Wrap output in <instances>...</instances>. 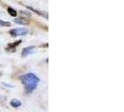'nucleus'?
Listing matches in <instances>:
<instances>
[{
    "label": "nucleus",
    "mask_w": 124,
    "mask_h": 112,
    "mask_svg": "<svg viewBox=\"0 0 124 112\" xmlns=\"http://www.w3.org/2000/svg\"><path fill=\"white\" fill-rule=\"evenodd\" d=\"M21 80L23 84L24 85V91L26 93H32L34 90H36L37 87V83L39 82V78L35 74L28 73L21 76Z\"/></svg>",
    "instance_id": "obj_1"
},
{
    "label": "nucleus",
    "mask_w": 124,
    "mask_h": 112,
    "mask_svg": "<svg viewBox=\"0 0 124 112\" xmlns=\"http://www.w3.org/2000/svg\"><path fill=\"white\" fill-rule=\"evenodd\" d=\"M28 33V30L25 28H19V29H13L9 31V34L12 37H18V36H24Z\"/></svg>",
    "instance_id": "obj_2"
},
{
    "label": "nucleus",
    "mask_w": 124,
    "mask_h": 112,
    "mask_svg": "<svg viewBox=\"0 0 124 112\" xmlns=\"http://www.w3.org/2000/svg\"><path fill=\"white\" fill-rule=\"evenodd\" d=\"M14 23H16V24H21V25H27L29 24V20H27L26 18L20 17V18L15 19V20H14Z\"/></svg>",
    "instance_id": "obj_3"
},
{
    "label": "nucleus",
    "mask_w": 124,
    "mask_h": 112,
    "mask_svg": "<svg viewBox=\"0 0 124 112\" xmlns=\"http://www.w3.org/2000/svg\"><path fill=\"white\" fill-rule=\"evenodd\" d=\"M34 50H35V47H27V48H24L23 50L22 55L23 56V57H25V56L31 54L32 52H34Z\"/></svg>",
    "instance_id": "obj_4"
},
{
    "label": "nucleus",
    "mask_w": 124,
    "mask_h": 112,
    "mask_svg": "<svg viewBox=\"0 0 124 112\" xmlns=\"http://www.w3.org/2000/svg\"><path fill=\"white\" fill-rule=\"evenodd\" d=\"M10 106L16 108V107H19V106H22V102L18 99H12L11 102H10Z\"/></svg>",
    "instance_id": "obj_5"
},
{
    "label": "nucleus",
    "mask_w": 124,
    "mask_h": 112,
    "mask_svg": "<svg viewBox=\"0 0 124 112\" xmlns=\"http://www.w3.org/2000/svg\"><path fill=\"white\" fill-rule=\"evenodd\" d=\"M27 8H28V9H30V10H33V11H35V12L37 13V14L40 15V16H44V17H45L46 19H48V14H47V13H44V12H42V11L37 10V9H35V8H30V7H28Z\"/></svg>",
    "instance_id": "obj_6"
},
{
    "label": "nucleus",
    "mask_w": 124,
    "mask_h": 112,
    "mask_svg": "<svg viewBox=\"0 0 124 112\" xmlns=\"http://www.w3.org/2000/svg\"><path fill=\"white\" fill-rule=\"evenodd\" d=\"M8 14H9L10 16H12V17H16L17 14H18V12H17L14 8H12L11 7H8Z\"/></svg>",
    "instance_id": "obj_7"
},
{
    "label": "nucleus",
    "mask_w": 124,
    "mask_h": 112,
    "mask_svg": "<svg viewBox=\"0 0 124 112\" xmlns=\"http://www.w3.org/2000/svg\"><path fill=\"white\" fill-rule=\"evenodd\" d=\"M20 14L22 15L23 18H26L27 17H31V12L30 11H24V10H21L20 11Z\"/></svg>",
    "instance_id": "obj_8"
},
{
    "label": "nucleus",
    "mask_w": 124,
    "mask_h": 112,
    "mask_svg": "<svg viewBox=\"0 0 124 112\" xmlns=\"http://www.w3.org/2000/svg\"><path fill=\"white\" fill-rule=\"evenodd\" d=\"M10 25H11V24L9 22H4V21L0 20V27H8Z\"/></svg>",
    "instance_id": "obj_9"
},
{
    "label": "nucleus",
    "mask_w": 124,
    "mask_h": 112,
    "mask_svg": "<svg viewBox=\"0 0 124 112\" xmlns=\"http://www.w3.org/2000/svg\"><path fill=\"white\" fill-rule=\"evenodd\" d=\"M2 84H3V85H5V86H7V87H8V88H13L12 85H10V84H8V83H5V82H3Z\"/></svg>",
    "instance_id": "obj_10"
},
{
    "label": "nucleus",
    "mask_w": 124,
    "mask_h": 112,
    "mask_svg": "<svg viewBox=\"0 0 124 112\" xmlns=\"http://www.w3.org/2000/svg\"><path fill=\"white\" fill-rule=\"evenodd\" d=\"M41 47H46V48H47V47H48V44H44V45H42Z\"/></svg>",
    "instance_id": "obj_11"
}]
</instances>
